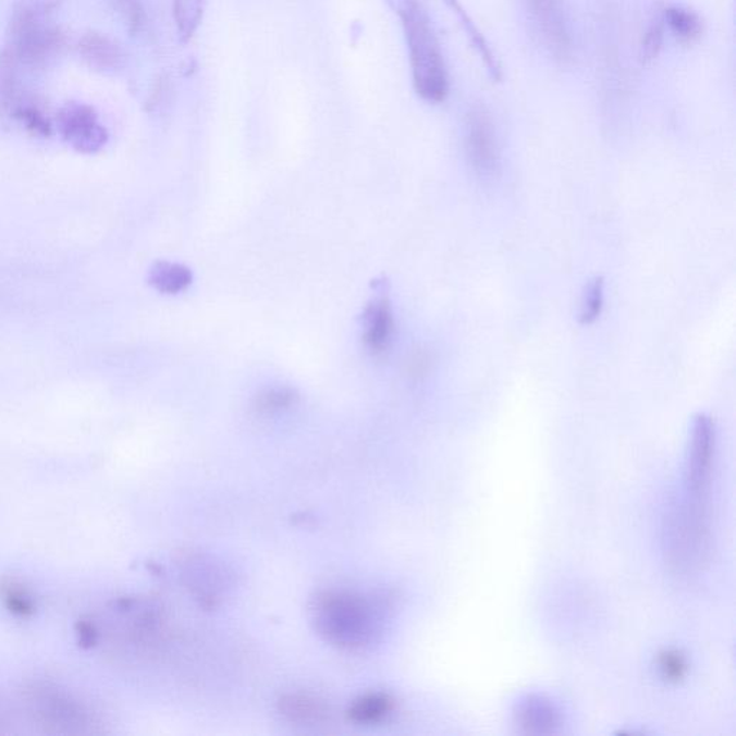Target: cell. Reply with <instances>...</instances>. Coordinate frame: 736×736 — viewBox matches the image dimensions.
Instances as JSON below:
<instances>
[{
  "mask_svg": "<svg viewBox=\"0 0 736 736\" xmlns=\"http://www.w3.org/2000/svg\"><path fill=\"white\" fill-rule=\"evenodd\" d=\"M76 643L83 650H91L96 648L98 641H100V631L96 623L91 618L81 617L74 626Z\"/></svg>",
  "mask_w": 736,
  "mask_h": 736,
  "instance_id": "4316f807",
  "label": "cell"
},
{
  "mask_svg": "<svg viewBox=\"0 0 736 736\" xmlns=\"http://www.w3.org/2000/svg\"><path fill=\"white\" fill-rule=\"evenodd\" d=\"M525 8L540 35L541 42L556 61L573 58V38L561 0H524Z\"/></svg>",
  "mask_w": 736,
  "mask_h": 736,
  "instance_id": "277c9868",
  "label": "cell"
},
{
  "mask_svg": "<svg viewBox=\"0 0 736 736\" xmlns=\"http://www.w3.org/2000/svg\"><path fill=\"white\" fill-rule=\"evenodd\" d=\"M280 708L282 715L299 725L321 724L329 716V708L324 702L304 695H290L281 699Z\"/></svg>",
  "mask_w": 736,
  "mask_h": 736,
  "instance_id": "2e32d148",
  "label": "cell"
},
{
  "mask_svg": "<svg viewBox=\"0 0 736 736\" xmlns=\"http://www.w3.org/2000/svg\"><path fill=\"white\" fill-rule=\"evenodd\" d=\"M0 599L13 616L30 618L37 613L38 605L33 591L16 578L4 577L0 581Z\"/></svg>",
  "mask_w": 736,
  "mask_h": 736,
  "instance_id": "e0dca14e",
  "label": "cell"
},
{
  "mask_svg": "<svg viewBox=\"0 0 736 736\" xmlns=\"http://www.w3.org/2000/svg\"><path fill=\"white\" fill-rule=\"evenodd\" d=\"M713 456H715V426L711 417L698 415L695 417L690 434L684 489L697 493L711 492Z\"/></svg>",
  "mask_w": 736,
  "mask_h": 736,
  "instance_id": "5b68a950",
  "label": "cell"
},
{
  "mask_svg": "<svg viewBox=\"0 0 736 736\" xmlns=\"http://www.w3.org/2000/svg\"><path fill=\"white\" fill-rule=\"evenodd\" d=\"M192 272L181 263L157 262L151 268L148 281L161 294L176 295L192 284Z\"/></svg>",
  "mask_w": 736,
  "mask_h": 736,
  "instance_id": "ac0fdd59",
  "label": "cell"
},
{
  "mask_svg": "<svg viewBox=\"0 0 736 736\" xmlns=\"http://www.w3.org/2000/svg\"><path fill=\"white\" fill-rule=\"evenodd\" d=\"M20 65L11 49L4 48L0 52V116L4 121L25 94L20 85Z\"/></svg>",
  "mask_w": 736,
  "mask_h": 736,
  "instance_id": "5bb4252c",
  "label": "cell"
},
{
  "mask_svg": "<svg viewBox=\"0 0 736 736\" xmlns=\"http://www.w3.org/2000/svg\"><path fill=\"white\" fill-rule=\"evenodd\" d=\"M79 57L85 64L101 74H116L125 66L124 49L100 33H88L78 44Z\"/></svg>",
  "mask_w": 736,
  "mask_h": 736,
  "instance_id": "30bf717a",
  "label": "cell"
},
{
  "mask_svg": "<svg viewBox=\"0 0 736 736\" xmlns=\"http://www.w3.org/2000/svg\"><path fill=\"white\" fill-rule=\"evenodd\" d=\"M8 121L20 124L22 128L34 137L47 138L52 134V121L35 98L24 94L13 107Z\"/></svg>",
  "mask_w": 736,
  "mask_h": 736,
  "instance_id": "9a60e30c",
  "label": "cell"
},
{
  "mask_svg": "<svg viewBox=\"0 0 736 736\" xmlns=\"http://www.w3.org/2000/svg\"><path fill=\"white\" fill-rule=\"evenodd\" d=\"M62 2L64 0H16L9 21L8 34L13 35L34 26L51 24L52 16Z\"/></svg>",
  "mask_w": 736,
  "mask_h": 736,
  "instance_id": "7c38bea8",
  "label": "cell"
},
{
  "mask_svg": "<svg viewBox=\"0 0 736 736\" xmlns=\"http://www.w3.org/2000/svg\"><path fill=\"white\" fill-rule=\"evenodd\" d=\"M394 702L389 695L370 694L366 695L349 708V720L357 724H377L385 720L393 712Z\"/></svg>",
  "mask_w": 736,
  "mask_h": 736,
  "instance_id": "ffe728a7",
  "label": "cell"
},
{
  "mask_svg": "<svg viewBox=\"0 0 736 736\" xmlns=\"http://www.w3.org/2000/svg\"><path fill=\"white\" fill-rule=\"evenodd\" d=\"M664 25L668 26L671 33L682 44H694L702 37L703 24L697 13L689 9L672 7L663 13Z\"/></svg>",
  "mask_w": 736,
  "mask_h": 736,
  "instance_id": "d6986e66",
  "label": "cell"
},
{
  "mask_svg": "<svg viewBox=\"0 0 736 736\" xmlns=\"http://www.w3.org/2000/svg\"><path fill=\"white\" fill-rule=\"evenodd\" d=\"M514 716L520 733L528 735H552L563 726L560 708L545 695L531 694L520 699Z\"/></svg>",
  "mask_w": 736,
  "mask_h": 736,
  "instance_id": "ba28073f",
  "label": "cell"
},
{
  "mask_svg": "<svg viewBox=\"0 0 736 736\" xmlns=\"http://www.w3.org/2000/svg\"><path fill=\"white\" fill-rule=\"evenodd\" d=\"M184 577L187 578V585L196 592L200 599L208 600L213 603L223 594L228 585L226 573L223 572L221 565L213 563L212 560L199 559L188 560L186 573Z\"/></svg>",
  "mask_w": 736,
  "mask_h": 736,
  "instance_id": "8fae6325",
  "label": "cell"
},
{
  "mask_svg": "<svg viewBox=\"0 0 736 736\" xmlns=\"http://www.w3.org/2000/svg\"><path fill=\"white\" fill-rule=\"evenodd\" d=\"M296 401H298V396L293 389L271 388L259 394L255 406L260 413L269 415V413H278L293 407Z\"/></svg>",
  "mask_w": 736,
  "mask_h": 736,
  "instance_id": "603a6c76",
  "label": "cell"
},
{
  "mask_svg": "<svg viewBox=\"0 0 736 736\" xmlns=\"http://www.w3.org/2000/svg\"><path fill=\"white\" fill-rule=\"evenodd\" d=\"M604 282L601 278H597L591 282L589 290H587L585 305H582L581 322L582 324H591L601 314L604 303Z\"/></svg>",
  "mask_w": 736,
  "mask_h": 736,
  "instance_id": "484cf974",
  "label": "cell"
},
{
  "mask_svg": "<svg viewBox=\"0 0 736 736\" xmlns=\"http://www.w3.org/2000/svg\"><path fill=\"white\" fill-rule=\"evenodd\" d=\"M363 341L372 356L381 357L392 347L394 318L392 307L385 298L371 300L363 316Z\"/></svg>",
  "mask_w": 736,
  "mask_h": 736,
  "instance_id": "9c48e42d",
  "label": "cell"
},
{
  "mask_svg": "<svg viewBox=\"0 0 736 736\" xmlns=\"http://www.w3.org/2000/svg\"><path fill=\"white\" fill-rule=\"evenodd\" d=\"M664 22L663 17L654 21L648 33L645 34L643 42L640 48V61L643 65L652 64L659 57L663 48Z\"/></svg>",
  "mask_w": 736,
  "mask_h": 736,
  "instance_id": "cb8c5ba5",
  "label": "cell"
},
{
  "mask_svg": "<svg viewBox=\"0 0 736 736\" xmlns=\"http://www.w3.org/2000/svg\"><path fill=\"white\" fill-rule=\"evenodd\" d=\"M65 42V34L58 26L47 24L9 35L8 48L21 65L39 69L56 60Z\"/></svg>",
  "mask_w": 736,
  "mask_h": 736,
  "instance_id": "8992f818",
  "label": "cell"
},
{
  "mask_svg": "<svg viewBox=\"0 0 736 736\" xmlns=\"http://www.w3.org/2000/svg\"><path fill=\"white\" fill-rule=\"evenodd\" d=\"M57 128L66 145L83 155H96L109 142V132L91 106L69 102L57 114Z\"/></svg>",
  "mask_w": 736,
  "mask_h": 736,
  "instance_id": "3957f363",
  "label": "cell"
},
{
  "mask_svg": "<svg viewBox=\"0 0 736 736\" xmlns=\"http://www.w3.org/2000/svg\"><path fill=\"white\" fill-rule=\"evenodd\" d=\"M466 151L479 173L491 174L495 170L500 159L495 130L483 109H474L466 119Z\"/></svg>",
  "mask_w": 736,
  "mask_h": 736,
  "instance_id": "52a82bcc",
  "label": "cell"
},
{
  "mask_svg": "<svg viewBox=\"0 0 736 736\" xmlns=\"http://www.w3.org/2000/svg\"><path fill=\"white\" fill-rule=\"evenodd\" d=\"M444 3L452 9L453 13H455L457 22H459L462 28H464L466 37H468L475 51L478 52L483 65L487 66V71L489 75H491V78L493 81H501L502 69L500 61H498L495 52H493L487 38L480 33L478 26L475 25V22L470 20L469 13L465 11L464 4L461 3V0H444Z\"/></svg>",
  "mask_w": 736,
  "mask_h": 736,
  "instance_id": "4fadbf2b",
  "label": "cell"
},
{
  "mask_svg": "<svg viewBox=\"0 0 736 736\" xmlns=\"http://www.w3.org/2000/svg\"><path fill=\"white\" fill-rule=\"evenodd\" d=\"M659 675L668 684H679L688 673V659L680 650H663L657 662Z\"/></svg>",
  "mask_w": 736,
  "mask_h": 736,
  "instance_id": "7402d4cb",
  "label": "cell"
},
{
  "mask_svg": "<svg viewBox=\"0 0 736 736\" xmlns=\"http://www.w3.org/2000/svg\"><path fill=\"white\" fill-rule=\"evenodd\" d=\"M401 17L410 60L413 87L421 100H446L449 76L437 34L420 0H388Z\"/></svg>",
  "mask_w": 736,
  "mask_h": 736,
  "instance_id": "7a4b0ae2",
  "label": "cell"
},
{
  "mask_svg": "<svg viewBox=\"0 0 736 736\" xmlns=\"http://www.w3.org/2000/svg\"><path fill=\"white\" fill-rule=\"evenodd\" d=\"M311 613L317 631L341 649H365L383 628L381 605L356 592H321L312 601Z\"/></svg>",
  "mask_w": 736,
  "mask_h": 736,
  "instance_id": "6da1fadb",
  "label": "cell"
},
{
  "mask_svg": "<svg viewBox=\"0 0 736 736\" xmlns=\"http://www.w3.org/2000/svg\"><path fill=\"white\" fill-rule=\"evenodd\" d=\"M114 4L130 33L137 35L145 30L147 17L140 0H114Z\"/></svg>",
  "mask_w": 736,
  "mask_h": 736,
  "instance_id": "d4e9b609",
  "label": "cell"
},
{
  "mask_svg": "<svg viewBox=\"0 0 736 736\" xmlns=\"http://www.w3.org/2000/svg\"><path fill=\"white\" fill-rule=\"evenodd\" d=\"M206 0H173V17L179 39L187 44L204 20Z\"/></svg>",
  "mask_w": 736,
  "mask_h": 736,
  "instance_id": "44dd1931",
  "label": "cell"
}]
</instances>
